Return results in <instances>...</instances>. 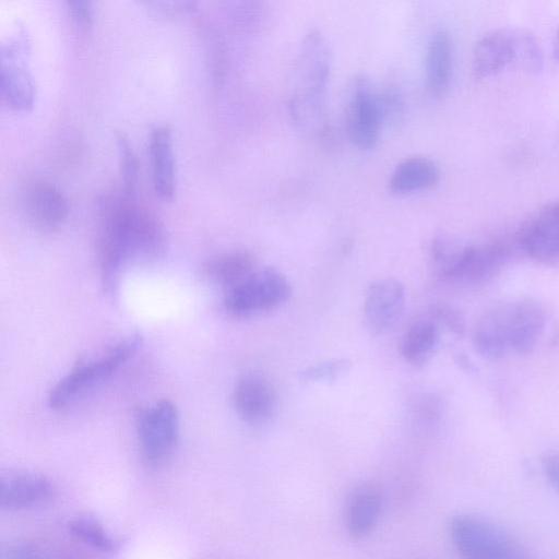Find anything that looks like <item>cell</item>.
Instances as JSON below:
<instances>
[{
  "mask_svg": "<svg viewBox=\"0 0 559 559\" xmlns=\"http://www.w3.org/2000/svg\"><path fill=\"white\" fill-rule=\"evenodd\" d=\"M165 230L157 217L136 198L121 194L109 200L102 213L98 254L104 288L112 294L123 266L163 255Z\"/></svg>",
  "mask_w": 559,
  "mask_h": 559,
  "instance_id": "obj_1",
  "label": "cell"
},
{
  "mask_svg": "<svg viewBox=\"0 0 559 559\" xmlns=\"http://www.w3.org/2000/svg\"><path fill=\"white\" fill-rule=\"evenodd\" d=\"M545 326V311L536 301H502L479 317L473 332V344L478 354L488 359L527 355L539 344Z\"/></svg>",
  "mask_w": 559,
  "mask_h": 559,
  "instance_id": "obj_2",
  "label": "cell"
},
{
  "mask_svg": "<svg viewBox=\"0 0 559 559\" xmlns=\"http://www.w3.org/2000/svg\"><path fill=\"white\" fill-rule=\"evenodd\" d=\"M332 68L326 38L317 28L301 39L292 71L290 117L306 132L323 133L326 129L325 97Z\"/></svg>",
  "mask_w": 559,
  "mask_h": 559,
  "instance_id": "obj_3",
  "label": "cell"
},
{
  "mask_svg": "<svg viewBox=\"0 0 559 559\" xmlns=\"http://www.w3.org/2000/svg\"><path fill=\"white\" fill-rule=\"evenodd\" d=\"M455 549L473 559L525 558V548L507 531L485 519L457 515L449 525Z\"/></svg>",
  "mask_w": 559,
  "mask_h": 559,
  "instance_id": "obj_4",
  "label": "cell"
},
{
  "mask_svg": "<svg viewBox=\"0 0 559 559\" xmlns=\"http://www.w3.org/2000/svg\"><path fill=\"white\" fill-rule=\"evenodd\" d=\"M292 295V286L278 270L265 266L253 270L227 287L224 307L231 314L248 317L272 310Z\"/></svg>",
  "mask_w": 559,
  "mask_h": 559,
  "instance_id": "obj_5",
  "label": "cell"
},
{
  "mask_svg": "<svg viewBox=\"0 0 559 559\" xmlns=\"http://www.w3.org/2000/svg\"><path fill=\"white\" fill-rule=\"evenodd\" d=\"M431 255L444 280L478 282L492 275L503 264L507 253L498 243L456 249L444 239L437 238L431 243Z\"/></svg>",
  "mask_w": 559,
  "mask_h": 559,
  "instance_id": "obj_6",
  "label": "cell"
},
{
  "mask_svg": "<svg viewBox=\"0 0 559 559\" xmlns=\"http://www.w3.org/2000/svg\"><path fill=\"white\" fill-rule=\"evenodd\" d=\"M141 341L139 335L129 336L110 347L104 355L76 365L50 391V407H64L78 394L110 376L133 356Z\"/></svg>",
  "mask_w": 559,
  "mask_h": 559,
  "instance_id": "obj_7",
  "label": "cell"
},
{
  "mask_svg": "<svg viewBox=\"0 0 559 559\" xmlns=\"http://www.w3.org/2000/svg\"><path fill=\"white\" fill-rule=\"evenodd\" d=\"M29 41L24 32L0 48V86L3 99L14 110L32 109L35 86L28 67Z\"/></svg>",
  "mask_w": 559,
  "mask_h": 559,
  "instance_id": "obj_8",
  "label": "cell"
},
{
  "mask_svg": "<svg viewBox=\"0 0 559 559\" xmlns=\"http://www.w3.org/2000/svg\"><path fill=\"white\" fill-rule=\"evenodd\" d=\"M345 124L350 142L360 150H371L378 142L382 118L377 93L365 75H355L348 86Z\"/></svg>",
  "mask_w": 559,
  "mask_h": 559,
  "instance_id": "obj_9",
  "label": "cell"
},
{
  "mask_svg": "<svg viewBox=\"0 0 559 559\" xmlns=\"http://www.w3.org/2000/svg\"><path fill=\"white\" fill-rule=\"evenodd\" d=\"M179 416L176 406L162 400L143 411L138 418V438L144 459L153 464L167 459L177 444Z\"/></svg>",
  "mask_w": 559,
  "mask_h": 559,
  "instance_id": "obj_10",
  "label": "cell"
},
{
  "mask_svg": "<svg viewBox=\"0 0 559 559\" xmlns=\"http://www.w3.org/2000/svg\"><path fill=\"white\" fill-rule=\"evenodd\" d=\"M405 305L403 284L395 277L373 282L364 304V322L373 334L390 330L399 320Z\"/></svg>",
  "mask_w": 559,
  "mask_h": 559,
  "instance_id": "obj_11",
  "label": "cell"
},
{
  "mask_svg": "<svg viewBox=\"0 0 559 559\" xmlns=\"http://www.w3.org/2000/svg\"><path fill=\"white\" fill-rule=\"evenodd\" d=\"M520 242L525 253L535 260L559 259V201L542 207L524 225Z\"/></svg>",
  "mask_w": 559,
  "mask_h": 559,
  "instance_id": "obj_12",
  "label": "cell"
},
{
  "mask_svg": "<svg viewBox=\"0 0 559 559\" xmlns=\"http://www.w3.org/2000/svg\"><path fill=\"white\" fill-rule=\"evenodd\" d=\"M233 402L241 419L251 425H260L273 416L277 397L273 384L266 378L249 373L237 382Z\"/></svg>",
  "mask_w": 559,
  "mask_h": 559,
  "instance_id": "obj_13",
  "label": "cell"
},
{
  "mask_svg": "<svg viewBox=\"0 0 559 559\" xmlns=\"http://www.w3.org/2000/svg\"><path fill=\"white\" fill-rule=\"evenodd\" d=\"M24 204L29 219L44 229L59 227L69 214V205L62 192L52 183L43 180L27 186Z\"/></svg>",
  "mask_w": 559,
  "mask_h": 559,
  "instance_id": "obj_14",
  "label": "cell"
},
{
  "mask_svg": "<svg viewBox=\"0 0 559 559\" xmlns=\"http://www.w3.org/2000/svg\"><path fill=\"white\" fill-rule=\"evenodd\" d=\"M52 485L45 476L15 472L1 479L0 504L5 510L32 508L50 499Z\"/></svg>",
  "mask_w": 559,
  "mask_h": 559,
  "instance_id": "obj_15",
  "label": "cell"
},
{
  "mask_svg": "<svg viewBox=\"0 0 559 559\" xmlns=\"http://www.w3.org/2000/svg\"><path fill=\"white\" fill-rule=\"evenodd\" d=\"M152 180L155 192L165 201L176 197V163L173 134L168 126L155 128L150 135Z\"/></svg>",
  "mask_w": 559,
  "mask_h": 559,
  "instance_id": "obj_16",
  "label": "cell"
},
{
  "mask_svg": "<svg viewBox=\"0 0 559 559\" xmlns=\"http://www.w3.org/2000/svg\"><path fill=\"white\" fill-rule=\"evenodd\" d=\"M382 500V492L373 483L354 489L346 510V528L352 538L364 539L371 534L380 518Z\"/></svg>",
  "mask_w": 559,
  "mask_h": 559,
  "instance_id": "obj_17",
  "label": "cell"
},
{
  "mask_svg": "<svg viewBox=\"0 0 559 559\" xmlns=\"http://www.w3.org/2000/svg\"><path fill=\"white\" fill-rule=\"evenodd\" d=\"M514 32L496 31L479 39L474 49L473 70L478 79L499 73L514 64Z\"/></svg>",
  "mask_w": 559,
  "mask_h": 559,
  "instance_id": "obj_18",
  "label": "cell"
},
{
  "mask_svg": "<svg viewBox=\"0 0 559 559\" xmlns=\"http://www.w3.org/2000/svg\"><path fill=\"white\" fill-rule=\"evenodd\" d=\"M439 179V168L431 159L412 156L395 167L389 180V190L394 194H409L433 188Z\"/></svg>",
  "mask_w": 559,
  "mask_h": 559,
  "instance_id": "obj_19",
  "label": "cell"
},
{
  "mask_svg": "<svg viewBox=\"0 0 559 559\" xmlns=\"http://www.w3.org/2000/svg\"><path fill=\"white\" fill-rule=\"evenodd\" d=\"M452 71V44L445 31L431 38L426 53V82L429 93L442 97L449 87Z\"/></svg>",
  "mask_w": 559,
  "mask_h": 559,
  "instance_id": "obj_20",
  "label": "cell"
},
{
  "mask_svg": "<svg viewBox=\"0 0 559 559\" xmlns=\"http://www.w3.org/2000/svg\"><path fill=\"white\" fill-rule=\"evenodd\" d=\"M254 270V257L246 250L217 254L201 265V274L213 283L229 287Z\"/></svg>",
  "mask_w": 559,
  "mask_h": 559,
  "instance_id": "obj_21",
  "label": "cell"
},
{
  "mask_svg": "<svg viewBox=\"0 0 559 559\" xmlns=\"http://www.w3.org/2000/svg\"><path fill=\"white\" fill-rule=\"evenodd\" d=\"M439 343L436 320H420L406 331L401 343L403 358L414 367H424L433 356Z\"/></svg>",
  "mask_w": 559,
  "mask_h": 559,
  "instance_id": "obj_22",
  "label": "cell"
},
{
  "mask_svg": "<svg viewBox=\"0 0 559 559\" xmlns=\"http://www.w3.org/2000/svg\"><path fill=\"white\" fill-rule=\"evenodd\" d=\"M219 12L226 26L236 33H251L261 23L263 0H219Z\"/></svg>",
  "mask_w": 559,
  "mask_h": 559,
  "instance_id": "obj_23",
  "label": "cell"
},
{
  "mask_svg": "<svg viewBox=\"0 0 559 559\" xmlns=\"http://www.w3.org/2000/svg\"><path fill=\"white\" fill-rule=\"evenodd\" d=\"M68 527L72 536L95 549L115 551L118 548V542L94 519L74 518L69 522Z\"/></svg>",
  "mask_w": 559,
  "mask_h": 559,
  "instance_id": "obj_24",
  "label": "cell"
},
{
  "mask_svg": "<svg viewBox=\"0 0 559 559\" xmlns=\"http://www.w3.org/2000/svg\"><path fill=\"white\" fill-rule=\"evenodd\" d=\"M207 69L212 82L219 86L224 83L228 71V55L221 34L207 27L204 32Z\"/></svg>",
  "mask_w": 559,
  "mask_h": 559,
  "instance_id": "obj_25",
  "label": "cell"
},
{
  "mask_svg": "<svg viewBox=\"0 0 559 559\" xmlns=\"http://www.w3.org/2000/svg\"><path fill=\"white\" fill-rule=\"evenodd\" d=\"M119 151L120 176L122 182V194L128 198H136L139 179V162L128 138L119 133L117 136Z\"/></svg>",
  "mask_w": 559,
  "mask_h": 559,
  "instance_id": "obj_26",
  "label": "cell"
},
{
  "mask_svg": "<svg viewBox=\"0 0 559 559\" xmlns=\"http://www.w3.org/2000/svg\"><path fill=\"white\" fill-rule=\"evenodd\" d=\"M515 60L514 66L524 70L535 71L542 66L543 53L536 39L526 33L514 32Z\"/></svg>",
  "mask_w": 559,
  "mask_h": 559,
  "instance_id": "obj_27",
  "label": "cell"
},
{
  "mask_svg": "<svg viewBox=\"0 0 559 559\" xmlns=\"http://www.w3.org/2000/svg\"><path fill=\"white\" fill-rule=\"evenodd\" d=\"M350 368L347 359H333L307 367L300 374L305 382L331 381L345 374Z\"/></svg>",
  "mask_w": 559,
  "mask_h": 559,
  "instance_id": "obj_28",
  "label": "cell"
},
{
  "mask_svg": "<svg viewBox=\"0 0 559 559\" xmlns=\"http://www.w3.org/2000/svg\"><path fill=\"white\" fill-rule=\"evenodd\" d=\"M382 123H397L404 112V99L401 92L392 85L386 86L381 93H377Z\"/></svg>",
  "mask_w": 559,
  "mask_h": 559,
  "instance_id": "obj_29",
  "label": "cell"
},
{
  "mask_svg": "<svg viewBox=\"0 0 559 559\" xmlns=\"http://www.w3.org/2000/svg\"><path fill=\"white\" fill-rule=\"evenodd\" d=\"M148 12L160 19H176L192 11L199 0H141Z\"/></svg>",
  "mask_w": 559,
  "mask_h": 559,
  "instance_id": "obj_30",
  "label": "cell"
},
{
  "mask_svg": "<svg viewBox=\"0 0 559 559\" xmlns=\"http://www.w3.org/2000/svg\"><path fill=\"white\" fill-rule=\"evenodd\" d=\"M74 22L83 29L93 22L96 0H64Z\"/></svg>",
  "mask_w": 559,
  "mask_h": 559,
  "instance_id": "obj_31",
  "label": "cell"
},
{
  "mask_svg": "<svg viewBox=\"0 0 559 559\" xmlns=\"http://www.w3.org/2000/svg\"><path fill=\"white\" fill-rule=\"evenodd\" d=\"M43 548L32 544H17L7 547L2 550V558H32V557H46Z\"/></svg>",
  "mask_w": 559,
  "mask_h": 559,
  "instance_id": "obj_32",
  "label": "cell"
},
{
  "mask_svg": "<svg viewBox=\"0 0 559 559\" xmlns=\"http://www.w3.org/2000/svg\"><path fill=\"white\" fill-rule=\"evenodd\" d=\"M544 468L548 480L559 493V451L546 456Z\"/></svg>",
  "mask_w": 559,
  "mask_h": 559,
  "instance_id": "obj_33",
  "label": "cell"
}]
</instances>
